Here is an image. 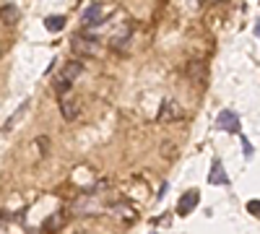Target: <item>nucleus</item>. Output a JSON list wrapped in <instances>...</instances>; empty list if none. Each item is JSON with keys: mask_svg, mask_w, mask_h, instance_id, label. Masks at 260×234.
Wrapping results in <instances>:
<instances>
[{"mask_svg": "<svg viewBox=\"0 0 260 234\" xmlns=\"http://www.w3.org/2000/svg\"><path fill=\"white\" fill-rule=\"evenodd\" d=\"M81 71H83V62L81 60H73L71 65H65V71L57 76V81H55V91H57V96H62L65 91H68V86H71V81H76L78 76H81Z\"/></svg>", "mask_w": 260, "mask_h": 234, "instance_id": "1", "label": "nucleus"}, {"mask_svg": "<svg viewBox=\"0 0 260 234\" xmlns=\"http://www.w3.org/2000/svg\"><path fill=\"white\" fill-rule=\"evenodd\" d=\"M73 52L76 55H83V57L96 55L99 52V42L91 39V37H83V34H73Z\"/></svg>", "mask_w": 260, "mask_h": 234, "instance_id": "2", "label": "nucleus"}, {"mask_svg": "<svg viewBox=\"0 0 260 234\" xmlns=\"http://www.w3.org/2000/svg\"><path fill=\"white\" fill-rule=\"evenodd\" d=\"M110 16V8H102V6H89L83 11V24L86 26H102L104 24V18Z\"/></svg>", "mask_w": 260, "mask_h": 234, "instance_id": "3", "label": "nucleus"}, {"mask_svg": "<svg viewBox=\"0 0 260 234\" xmlns=\"http://www.w3.org/2000/svg\"><path fill=\"white\" fill-rule=\"evenodd\" d=\"M216 122H219V127L226 130V133H237V130H240V115L232 112V110H221L219 117H216Z\"/></svg>", "mask_w": 260, "mask_h": 234, "instance_id": "4", "label": "nucleus"}, {"mask_svg": "<svg viewBox=\"0 0 260 234\" xmlns=\"http://www.w3.org/2000/svg\"><path fill=\"white\" fill-rule=\"evenodd\" d=\"M198 200H201V195H198V190H187V193H185V195L180 198V203H177V211H180L182 216H187L190 211H192L195 206H198Z\"/></svg>", "mask_w": 260, "mask_h": 234, "instance_id": "5", "label": "nucleus"}, {"mask_svg": "<svg viewBox=\"0 0 260 234\" xmlns=\"http://www.w3.org/2000/svg\"><path fill=\"white\" fill-rule=\"evenodd\" d=\"M78 115H81L78 99H76V96H68V99L62 96V117H65V120H76Z\"/></svg>", "mask_w": 260, "mask_h": 234, "instance_id": "6", "label": "nucleus"}, {"mask_svg": "<svg viewBox=\"0 0 260 234\" xmlns=\"http://www.w3.org/2000/svg\"><path fill=\"white\" fill-rule=\"evenodd\" d=\"M208 182H211V185H229V177H226V172H224L221 161H213L211 175H208Z\"/></svg>", "mask_w": 260, "mask_h": 234, "instance_id": "7", "label": "nucleus"}, {"mask_svg": "<svg viewBox=\"0 0 260 234\" xmlns=\"http://www.w3.org/2000/svg\"><path fill=\"white\" fill-rule=\"evenodd\" d=\"M182 112H180V104H175V102H164V107H161V112H159V120L161 122H169V120H177Z\"/></svg>", "mask_w": 260, "mask_h": 234, "instance_id": "8", "label": "nucleus"}, {"mask_svg": "<svg viewBox=\"0 0 260 234\" xmlns=\"http://www.w3.org/2000/svg\"><path fill=\"white\" fill-rule=\"evenodd\" d=\"M45 26L50 29V31H62V26H65V16H47L45 18Z\"/></svg>", "mask_w": 260, "mask_h": 234, "instance_id": "9", "label": "nucleus"}, {"mask_svg": "<svg viewBox=\"0 0 260 234\" xmlns=\"http://www.w3.org/2000/svg\"><path fill=\"white\" fill-rule=\"evenodd\" d=\"M16 18H18V8L11 3H3V24H13Z\"/></svg>", "mask_w": 260, "mask_h": 234, "instance_id": "10", "label": "nucleus"}, {"mask_svg": "<svg viewBox=\"0 0 260 234\" xmlns=\"http://www.w3.org/2000/svg\"><path fill=\"white\" fill-rule=\"evenodd\" d=\"M115 211H117V216H122L125 221H130V219H136V211L130 208L127 203H120V206H115Z\"/></svg>", "mask_w": 260, "mask_h": 234, "instance_id": "11", "label": "nucleus"}, {"mask_svg": "<svg viewBox=\"0 0 260 234\" xmlns=\"http://www.w3.org/2000/svg\"><path fill=\"white\" fill-rule=\"evenodd\" d=\"M62 221H65V219H62V214H55V216H50V219L45 221V229H60V226H62Z\"/></svg>", "mask_w": 260, "mask_h": 234, "instance_id": "12", "label": "nucleus"}, {"mask_svg": "<svg viewBox=\"0 0 260 234\" xmlns=\"http://www.w3.org/2000/svg\"><path fill=\"white\" fill-rule=\"evenodd\" d=\"M247 211H250L255 219H260V200H250V203H247Z\"/></svg>", "mask_w": 260, "mask_h": 234, "instance_id": "13", "label": "nucleus"}, {"mask_svg": "<svg viewBox=\"0 0 260 234\" xmlns=\"http://www.w3.org/2000/svg\"><path fill=\"white\" fill-rule=\"evenodd\" d=\"M76 234H91V231H86V229H81V231H76Z\"/></svg>", "mask_w": 260, "mask_h": 234, "instance_id": "14", "label": "nucleus"}, {"mask_svg": "<svg viewBox=\"0 0 260 234\" xmlns=\"http://www.w3.org/2000/svg\"><path fill=\"white\" fill-rule=\"evenodd\" d=\"M154 234H156V231H154Z\"/></svg>", "mask_w": 260, "mask_h": 234, "instance_id": "15", "label": "nucleus"}]
</instances>
